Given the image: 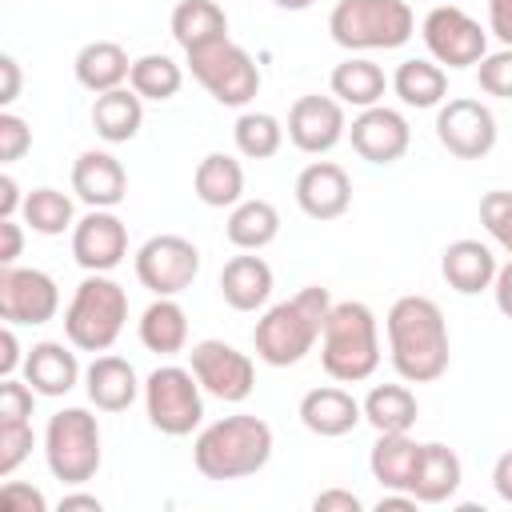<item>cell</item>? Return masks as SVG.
I'll return each mask as SVG.
<instances>
[{"mask_svg": "<svg viewBox=\"0 0 512 512\" xmlns=\"http://www.w3.org/2000/svg\"><path fill=\"white\" fill-rule=\"evenodd\" d=\"M388 84H392V80H384V68L372 64L368 56H348V60H340V64L332 68V76H328L332 96H336L340 104H352V108H372V104H380V96H384Z\"/></svg>", "mask_w": 512, "mask_h": 512, "instance_id": "32", "label": "cell"}, {"mask_svg": "<svg viewBox=\"0 0 512 512\" xmlns=\"http://www.w3.org/2000/svg\"><path fill=\"white\" fill-rule=\"evenodd\" d=\"M312 508L316 512H360L364 500L356 492H348V488H324V492H316Z\"/></svg>", "mask_w": 512, "mask_h": 512, "instance_id": "45", "label": "cell"}, {"mask_svg": "<svg viewBox=\"0 0 512 512\" xmlns=\"http://www.w3.org/2000/svg\"><path fill=\"white\" fill-rule=\"evenodd\" d=\"M496 116L488 104L472 96L444 100L436 108V140L456 156V160H484L496 148Z\"/></svg>", "mask_w": 512, "mask_h": 512, "instance_id": "13", "label": "cell"}, {"mask_svg": "<svg viewBox=\"0 0 512 512\" xmlns=\"http://www.w3.org/2000/svg\"><path fill=\"white\" fill-rule=\"evenodd\" d=\"M188 368L196 372L200 388L224 404H244L256 388V364L248 352L224 344V340H200L188 352Z\"/></svg>", "mask_w": 512, "mask_h": 512, "instance_id": "12", "label": "cell"}, {"mask_svg": "<svg viewBox=\"0 0 512 512\" xmlns=\"http://www.w3.org/2000/svg\"><path fill=\"white\" fill-rule=\"evenodd\" d=\"M296 204L312 220H340L352 204V180L332 160H312L296 176Z\"/></svg>", "mask_w": 512, "mask_h": 512, "instance_id": "18", "label": "cell"}, {"mask_svg": "<svg viewBox=\"0 0 512 512\" xmlns=\"http://www.w3.org/2000/svg\"><path fill=\"white\" fill-rule=\"evenodd\" d=\"M460 480H464L460 456H456L448 444L432 440V444L420 448V464H416V476H412V488H408V492H412L420 504H444V500L456 496Z\"/></svg>", "mask_w": 512, "mask_h": 512, "instance_id": "25", "label": "cell"}, {"mask_svg": "<svg viewBox=\"0 0 512 512\" xmlns=\"http://www.w3.org/2000/svg\"><path fill=\"white\" fill-rule=\"evenodd\" d=\"M192 188L208 208H236L244 200V168L228 152H208L192 172Z\"/></svg>", "mask_w": 512, "mask_h": 512, "instance_id": "29", "label": "cell"}, {"mask_svg": "<svg viewBox=\"0 0 512 512\" xmlns=\"http://www.w3.org/2000/svg\"><path fill=\"white\" fill-rule=\"evenodd\" d=\"M188 56V72L200 80V88L224 104V108H244L252 104V96L260 92V68L256 60L236 44V40H212L204 48L184 52Z\"/></svg>", "mask_w": 512, "mask_h": 512, "instance_id": "8", "label": "cell"}, {"mask_svg": "<svg viewBox=\"0 0 512 512\" xmlns=\"http://www.w3.org/2000/svg\"><path fill=\"white\" fill-rule=\"evenodd\" d=\"M348 136V120H344V104L336 96H296L288 108V140L308 152V156H324L332 152L340 140Z\"/></svg>", "mask_w": 512, "mask_h": 512, "instance_id": "15", "label": "cell"}, {"mask_svg": "<svg viewBox=\"0 0 512 512\" xmlns=\"http://www.w3.org/2000/svg\"><path fill=\"white\" fill-rule=\"evenodd\" d=\"M60 312V288L44 268L0 264V320L4 324H48Z\"/></svg>", "mask_w": 512, "mask_h": 512, "instance_id": "14", "label": "cell"}, {"mask_svg": "<svg viewBox=\"0 0 512 512\" xmlns=\"http://www.w3.org/2000/svg\"><path fill=\"white\" fill-rule=\"evenodd\" d=\"M276 8H284V12H304V8H312L316 0H272Z\"/></svg>", "mask_w": 512, "mask_h": 512, "instance_id": "55", "label": "cell"}, {"mask_svg": "<svg viewBox=\"0 0 512 512\" xmlns=\"http://www.w3.org/2000/svg\"><path fill=\"white\" fill-rule=\"evenodd\" d=\"M492 488H496V496L504 504H512V448L492 464Z\"/></svg>", "mask_w": 512, "mask_h": 512, "instance_id": "52", "label": "cell"}, {"mask_svg": "<svg viewBox=\"0 0 512 512\" xmlns=\"http://www.w3.org/2000/svg\"><path fill=\"white\" fill-rule=\"evenodd\" d=\"M72 192L88 208H116L128 196V172L112 152L88 148L72 164Z\"/></svg>", "mask_w": 512, "mask_h": 512, "instance_id": "19", "label": "cell"}, {"mask_svg": "<svg viewBox=\"0 0 512 512\" xmlns=\"http://www.w3.org/2000/svg\"><path fill=\"white\" fill-rule=\"evenodd\" d=\"M32 148V128L16 112H0V164H16Z\"/></svg>", "mask_w": 512, "mask_h": 512, "instance_id": "42", "label": "cell"}, {"mask_svg": "<svg viewBox=\"0 0 512 512\" xmlns=\"http://www.w3.org/2000/svg\"><path fill=\"white\" fill-rule=\"evenodd\" d=\"M228 244L240 248V252H260L268 248L276 236H280V212L276 204L268 200H240L232 212H228Z\"/></svg>", "mask_w": 512, "mask_h": 512, "instance_id": "33", "label": "cell"}, {"mask_svg": "<svg viewBox=\"0 0 512 512\" xmlns=\"http://www.w3.org/2000/svg\"><path fill=\"white\" fill-rule=\"evenodd\" d=\"M480 224L512 256V192H504V188L484 192V200H480Z\"/></svg>", "mask_w": 512, "mask_h": 512, "instance_id": "39", "label": "cell"}, {"mask_svg": "<svg viewBox=\"0 0 512 512\" xmlns=\"http://www.w3.org/2000/svg\"><path fill=\"white\" fill-rule=\"evenodd\" d=\"M32 444L36 436L28 420H0V476H12L28 460Z\"/></svg>", "mask_w": 512, "mask_h": 512, "instance_id": "40", "label": "cell"}, {"mask_svg": "<svg viewBox=\"0 0 512 512\" xmlns=\"http://www.w3.org/2000/svg\"><path fill=\"white\" fill-rule=\"evenodd\" d=\"M320 364L336 384H360L380 368V332L364 300H340L328 308Z\"/></svg>", "mask_w": 512, "mask_h": 512, "instance_id": "4", "label": "cell"}, {"mask_svg": "<svg viewBox=\"0 0 512 512\" xmlns=\"http://www.w3.org/2000/svg\"><path fill=\"white\" fill-rule=\"evenodd\" d=\"M392 92L408 108H440L448 96V72L436 60H404L392 72Z\"/></svg>", "mask_w": 512, "mask_h": 512, "instance_id": "34", "label": "cell"}, {"mask_svg": "<svg viewBox=\"0 0 512 512\" xmlns=\"http://www.w3.org/2000/svg\"><path fill=\"white\" fill-rule=\"evenodd\" d=\"M184 84V68L164 56V52H148L140 60H132V72H128V88L144 100H172Z\"/></svg>", "mask_w": 512, "mask_h": 512, "instance_id": "37", "label": "cell"}, {"mask_svg": "<svg viewBox=\"0 0 512 512\" xmlns=\"http://www.w3.org/2000/svg\"><path fill=\"white\" fill-rule=\"evenodd\" d=\"M0 508H8V512H48V500H44L40 488L20 484V480H8L0 488Z\"/></svg>", "mask_w": 512, "mask_h": 512, "instance_id": "44", "label": "cell"}, {"mask_svg": "<svg viewBox=\"0 0 512 512\" xmlns=\"http://www.w3.org/2000/svg\"><path fill=\"white\" fill-rule=\"evenodd\" d=\"M20 216H24V224L32 228V232H40V236H64V232H72L76 228V208H72V200L60 192V188H32L28 196H24V208H20Z\"/></svg>", "mask_w": 512, "mask_h": 512, "instance_id": "36", "label": "cell"}, {"mask_svg": "<svg viewBox=\"0 0 512 512\" xmlns=\"http://www.w3.org/2000/svg\"><path fill=\"white\" fill-rule=\"evenodd\" d=\"M44 464L60 484H88L100 472V424L88 408H60L44 428Z\"/></svg>", "mask_w": 512, "mask_h": 512, "instance_id": "7", "label": "cell"}, {"mask_svg": "<svg viewBox=\"0 0 512 512\" xmlns=\"http://www.w3.org/2000/svg\"><path fill=\"white\" fill-rule=\"evenodd\" d=\"M348 140H352V152L360 160H368V164H396L408 152V144H412V128H408L404 112L372 104V108H360L352 116Z\"/></svg>", "mask_w": 512, "mask_h": 512, "instance_id": "16", "label": "cell"}, {"mask_svg": "<svg viewBox=\"0 0 512 512\" xmlns=\"http://www.w3.org/2000/svg\"><path fill=\"white\" fill-rule=\"evenodd\" d=\"M424 48L440 68H472L488 56V28L456 4H436L420 24Z\"/></svg>", "mask_w": 512, "mask_h": 512, "instance_id": "11", "label": "cell"}, {"mask_svg": "<svg viewBox=\"0 0 512 512\" xmlns=\"http://www.w3.org/2000/svg\"><path fill=\"white\" fill-rule=\"evenodd\" d=\"M32 400H36V388L28 380H16V376L0 380V420H28Z\"/></svg>", "mask_w": 512, "mask_h": 512, "instance_id": "43", "label": "cell"}, {"mask_svg": "<svg viewBox=\"0 0 512 512\" xmlns=\"http://www.w3.org/2000/svg\"><path fill=\"white\" fill-rule=\"evenodd\" d=\"M144 124V96H136L132 88H112L100 92L92 104V128L100 140L108 144H128Z\"/></svg>", "mask_w": 512, "mask_h": 512, "instance_id": "31", "label": "cell"}, {"mask_svg": "<svg viewBox=\"0 0 512 512\" xmlns=\"http://www.w3.org/2000/svg\"><path fill=\"white\" fill-rule=\"evenodd\" d=\"M16 368H24L16 324H4V332H0V376H16Z\"/></svg>", "mask_w": 512, "mask_h": 512, "instance_id": "47", "label": "cell"}, {"mask_svg": "<svg viewBox=\"0 0 512 512\" xmlns=\"http://www.w3.org/2000/svg\"><path fill=\"white\" fill-rule=\"evenodd\" d=\"M128 320V292L108 272H88L68 308H64V336L80 352H108Z\"/></svg>", "mask_w": 512, "mask_h": 512, "instance_id": "5", "label": "cell"}, {"mask_svg": "<svg viewBox=\"0 0 512 512\" xmlns=\"http://www.w3.org/2000/svg\"><path fill=\"white\" fill-rule=\"evenodd\" d=\"M492 296H496V308H500V312L512 320V256H508V264H500V268H496Z\"/></svg>", "mask_w": 512, "mask_h": 512, "instance_id": "50", "label": "cell"}, {"mask_svg": "<svg viewBox=\"0 0 512 512\" xmlns=\"http://www.w3.org/2000/svg\"><path fill=\"white\" fill-rule=\"evenodd\" d=\"M168 28H172V40L184 52H192L228 36V12L216 0H180L168 16Z\"/></svg>", "mask_w": 512, "mask_h": 512, "instance_id": "30", "label": "cell"}, {"mask_svg": "<svg viewBox=\"0 0 512 512\" xmlns=\"http://www.w3.org/2000/svg\"><path fill=\"white\" fill-rule=\"evenodd\" d=\"M496 268H500V264H496V252H492L484 240H472V236L452 240V244L444 248V256H440V276H444L448 288L460 292V296H476V292L492 288Z\"/></svg>", "mask_w": 512, "mask_h": 512, "instance_id": "21", "label": "cell"}, {"mask_svg": "<svg viewBox=\"0 0 512 512\" xmlns=\"http://www.w3.org/2000/svg\"><path fill=\"white\" fill-rule=\"evenodd\" d=\"M136 280L152 296H180L200 276V248L188 236L160 232L136 248Z\"/></svg>", "mask_w": 512, "mask_h": 512, "instance_id": "10", "label": "cell"}, {"mask_svg": "<svg viewBox=\"0 0 512 512\" xmlns=\"http://www.w3.org/2000/svg\"><path fill=\"white\" fill-rule=\"evenodd\" d=\"M388 360L404 384H432L448 372L452 340L444 312L432 296H400L384 320Z\"/></svg>", "mask_w": 512, "mask_h": 512, "instance_id": "1", "label": "cell"}, {"mask_svg": "<svg viewBox=\"0 0 512 512\" xmlns=\"http://www.w3.org/2000/svg\"><path fill=\"white\" fill-rule=\"evenodd\" d=\"M360 408H364V420L376 432H408L420 416V404H416L408 384H376L360 400Z\"/></svg>", "mask_w": 512, "mask_h": 512, "instance_id": "35", "label": "cell"}, {"mask_svg": "<svg viewBox=\"0 0 512 512\" xmlns=\"http://www.w3.org/2000/svg\"><path fill=\"white\" fill-rule=\"evenodd\" d=\"M140 344L156 356H176L188 348V312L176 304V296H156L144 312H140Z\"/></svg>", "mask_w": 512, "mask_h": 512, "instance_id": "28", "label": "cell"}, {"mask_svg": "<svg viewBox=\"0 0 512 512\" xmlns=\"http://www.w3.org/2000/svg\"><path fill=\"white\" fill-rule=\"evenodd\" d=\"M476 80H480V92L500 96V100H512V48L488 52L476 64Z\"/></svg>", "mask_w": 512, "mask_h": 512, "instance_id": "41", "label": "cell"}, {"mask_svg": "<svg viewBox=\"0 0 512 512\" xmlns=\"http://www.w3.org/2000/svg\"><path fill=\"white\" fill-rule=\"evenodd\" d=\"M220 296L236 312H256L272 296V268L256 252H240L220 268Z\"/></svg>", "mask_w": 512, "mask_h": 512, "instance_id": "23", "label": "cell"}, {"mask_svg": "<svg viewBox=\"0 0 512 512\" xmlns=\"http://www.w3.org/2000/svg\"><path fill=\"white\" fill-rule=\"evenodd\" d=\"M328 308H332V296H328V288H320V284H308V288H300L292 300L272 304V308L256 320V328H252V348H256V356H260L264 364H272V368H292V364H300V360L316 348V340L324 336Z\"/></svg>", "mask_w": 512, "mask_h": 512, "instance_id": "2", "label": "cell"}, {"mask_svg": "<svg viewBox=\"0 0 512 512\" xmlns=\"http://www.w3.org/2000/svg\"><path fill=\"white\" fill-rule=\"evenodd\" d=\"M144 412L148 424L164 436H188L204 420V388L192 368L160 364L144 380Z\"/></svg>", "mask_w": 512, "mask_h": 512, "instance_id": "9", "label": "cell"}, {"mask_svg": "<svg viewBox=\"0 0 512 512\" xmlns=\"http://www.w3.org/2000/svg\"><path fill=\"white\" fill-rule=\"evenodd\" d=\"M72 72H76L80 88H88V92L100 96V92L124 88V80H128V72H132V60H128V52H124L116 40H92V44H84V48L76 52Z\"/></svg>", "mask_w": 512, "mask_h": 512, "instance_id": "27", "label": "cell"}, {"mask_svg": "<svg viewBox=\"0 0 512 512\" xmlns=\"http://www.w3.org/2000/svg\"><path fill=\"white\" fill-rule=\"evenodd\" d=\"M272 460V428L252 412H232L200 428L192 464L204 480H244Z\"/></svg>", "mask_w": 512, "mask_h": 512, "instance_id": "3", "label": "cell"}, {"mask_svg": "<svg viewBox=\"0 0 512 512\" xmlns=\"http://www.w3.org/2000/svg\"><path fill=\"white\" fill-rule=\"evenodd\" d=\"M20 248H24V228L16 224V216L0 220V264H16Z\"/></svg>", "mask_w": 512, "mask_h": 512, "instance_id": "48", "label": "cell"}, {"mask_svg": "<svg viewBox=\"0 0 512 512\" xmlns=\"http://www.w3.org/2000/svg\"><path fill=\"white\" fill-rule=\"evenodd\" d=\"M72 256L84 272H112L128 256V228L112 208H92L72 228Z\"/></svg>", "mask_w": 512, "mask_h": 512, "instance_id": "17", "label": "cell"}, {"mask_svg": "<svg viewBox=\"0 0 512 512\" xmlns=\"http://www.w3.org/2000/svg\"><path fill=\"white\" fill-rule=\"evenodd\" d=\"M100 512L104 504H100V496H92V492H68V496H60V512Z\"/></svg>", "mask_w": 512, "mask_h": 512, "instance_id": "54", "label": "cell"}, {"mask_svg": "<svg viewBox=\"0 0 512 512\" xmlns=\"http://www.w3.org/2000/svg\"><path fill=\"white\" fill-rule=\"evenodd\" d=\"M20 208H24L20 184H16V180H12L8 172H4V176H0V220H12V216H16Z\"/></svg>", "mask_w": 512, "mask_h": 512, "instance_id": "51", "label": "cell"}, {"mask_svg": "<svg viewBox=\"0 0 512 512\" xmlns=\"http://www.w3.org/2000/svg\"><path fill=\"white\" fill-rule=\"evenodd\" d=\"M84 392L100 412H124L144 396V384L124 356H96L84 368Z\"/></svg>", "mask_w": 512, "mask_h": 512, "instance_id": "22", "label": "cell"}, {"mask_svg": "<svg viewBox=\"0 0 512 512\" xmlns=\"http://www.w3.org/2000/svg\"><path fill=\"white\" fill-rule=\"evenodd\" d=\"M360 420H364L360 400L352 392L336 388V384H324V388H312V392L300 396V424L312 436L336 440V436H348Z\"/></svg>", "mask_w": 512, "mask_h": 512, "instance_id": "20", "label": "cell"}, {"mask_svg": "<svg viewBox=\"0 0 512 512\" xmlns=\"http://www.w3.org/2000/svg\"><path fill=\"white\" fill-rule=\"evenodd\" d=\"M328 32L348 52H388L412 40L416 16L408 0H336L328 12Z\"/></svg>", "mask_w": 512, "mask_h": 512, "instance_id": "6", "label": "cell"}, {"mask_svg": "<svg viewBox=\"0 0 512 512\" xmlns=\"http://www.w3.org/2000/svg\"><path fill=\"white\" fill-rule=\"evenodd\" d=\"M416 496L412 492H396V488H384V496L376 500V512H416Z\"/></svg>", "mask_w": 512, "mask_h": 512, "instance_id": "53", "label": "cell"}, {"mask_svg": "<svg viewBox=\"0 0 512 512\" xmlns=\"http://www.w3.org/2000/svg\"><path fill=\"white\" fill-rule=\"evenodd\" d=\"M488 32L512 48V0H488Z\"/></svg>", "mask_w": 512, "mask_h": 512, "instance_id": "46", "label": "cell"}, {"mask_svg": "<svg viewBox=\"0 0 512 512\" xmlns=\"http://www.w3.org/2000/svg\"><path fill=\"white\" fill-rule=\"evenodd\" d=\"M24 380L36 388V396H68L80 380V360L60 340H40L24 356Z\"/></svg>", "mask_w": 512, "mask_h": 512, "instance_id": "24", "label": "cell"}, {"mask_svg": "<svg viewBox=\"0 0 512 512\" xmlns=\"http://www.w3.org/2000/svg\"><path fill=\"white\" fill-rule=\"evenodd\" d=\"M232 140H236V152L240 156L268 160L284 144V124L272 112H240L236 124H232Z\"/></svg>", "mask_w": 512, "mask_h": 512, "instance_id": "38", "label": "cell"}, {"mask_svg": "<svg viewBox=\"0 0 512 512\" xmlns=\"http://www.w3.org/2000/svg\"><path fill=\"white\" fill-rule=\"evenodd\" d=\"M420 448L424 444H416L408 432H376V444L368 452V468H372L376 484L408 492L412 476H416V464H420Z\"/></svg>", "mask_w": 512, "mask_h": 512, "instance_id": "26", "label": "cell"}, {"mask_svg": "<svg viewBox=\"0 0 512 512\" xmlns=\"http://www.w3.org/2000/svg\"><path fill=\"white\" fill-rule=\"evenodd\" d=\"M20 96V64H16V56H0V104L8 108L12 100Z\"/></svg>", "mask_w": 512, "mask_h": 512, "instance_id": "49", "label": "cell"}]
</instances>
